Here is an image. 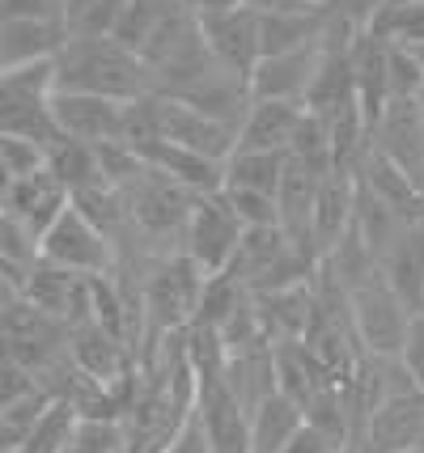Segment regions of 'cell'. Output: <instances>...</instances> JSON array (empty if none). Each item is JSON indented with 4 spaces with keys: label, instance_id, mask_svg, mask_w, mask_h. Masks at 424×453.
Here are the masks:
<instances>
[{
    "label": "cell",
    "instance_id": "cell-1",
    "mask_svg": "<svg viewBox=\"0 0 424 453\" xmlns=\"http://www.w3.org/2000/svg\"><path fill=\"white\" fill-rule=\"evenodd\" d=\"M60 94H98L111 102H141L158 94L149 59L119 39L73 35L60 51Z\"/></svg>",
    "mask_w": 424,
    "mask_h": 453
},
{
    "label": "cell",
    "instance_id": "cell-2",
    "mask_svg": "<svg viewBox=\"0 0 424 453\" xmlns=\"http://www.w3.org/2000/svg\"><path fill=\"white\" fill-rule=\"evenodd\" d=\"M204 288H208V276L191 258L182 255H162L149 276L141 280V310H144V339L158 348L162 339L187 331L196 314H200Z\"/></svg>",
    "mask_w": 424,
    "mask_h": 453
},
{
    "label": "cell",
    "instance_id": "cell-3",
    "mask_svg": "<svg viewBox=\"0 0 424 453\" xmlns=\"http://www.w3.org/2000/svg\"><path fill=\"white\" fill-rule=\"evenodd\" d=\"M348 318L365 356H404L407 331H412V310H407L399 293L386 284L382 267L357 288H348Z\"/></svg>",
    "mask_w": 424,
    "mask_h": 453
},
{
    "label": "cell",
    "instance_id": "cell-4",
    "mask_svg": "<svg viewBox=\"0 0 424 453\" xmlns=\"http://www.w3.org/2000/svg\"><path fill=\"white\" fill-rule=\"evenodd\" d=\"M246 225L238 220V212L229 208V199L217 196H200L196 199V212L187 220V234H182V255L200 267L204 276H225L234 267V255L243 246Z\"/></svg>",
    "mask_w": 424,
    "mask_h": 453
},
{
    "label": "cell",
    "instance_id": "cell-5",
    "mask_svg": "<svg viewBox=\"0 0 424 453\" xmlns=\"http://www.w3.org/2000/svg\"><path fill=\"white\" fill-rule=\"evenodd\" d=\"M115 242L73 203L47 234H42V263L77 272V276H111L115 272Z\"/></svg>",
    "mask_w": 424,
    "mask_h": 453
},
{
    "label": "cell",
    "instance_id": "cell-6",
    "mask_svg": "<svg viewBox=\"0 0 424 453\" xmlns=\"http://www.w3.org/2000/svg\"><path fill=\"white\" fill-rule=\"evenodd\" d=\"M196 199L187 187L170 182V178L144 170L132 187H127V203H132V220H136V234L153 237V242H166V237L187 234V220L196 212Z\"/></svg>",
    "mask_w": 424,
    "mask_h": 453
},
{
    "label": "cell",
    "instance_id": "cell-7",
    "mask_svg": "<svg viewBox=\"0 0 424 453\" xmlns=\"http://www.w3.org/2000/svg\"><path fill=\"white\" fill-rule=\"evenodd\" d=\"M158 140L182 144V149L204 153V157H212V161H229L238 153V127L204 115L191 102L170 98V94H158Z\"/></svg>",
    "mask_w": 424,
    "mask_h": 453
},
{
    "label": "cell",
    "instance_id": "cell-8",
    "mask_svg": "<svg viewBox=\"0 0 424 453\" xmlns=\"http://www.w3.org/2000/svg\"><path fill=\"white\" fill-rule=\"evenodd\" d=\"M323 42L302 47V51H284V56L259 59V68L251 73V102H310V89L323 73Z\"/></svg>",
    "mask_w": 424,
    "mask_h": 453
},
{
    "label": "cell",
    "instance_id": "cell-9",
    "mask_svg": "<svg viewBox=\"0 0 424 453\" xmlns=\"http://www.w3.org/2000/svg\"><path fill=\"white\" fill-rule=\"evenodd\" d=\"M196 419L204 424V436H208L212 453H251V411L229 390L225 373L200 377Z\"/></svg>",
    "mask_w": 424,
    "mask_h": 453
},
{
    "label": "cell",
    "instance_id": "cell-10",
    "mask_svg": "<svg viewBox=\"0 0 424 453\" xmlns=\"http://www.w3.org/2000/svg\"><path fill=\"white\" fill-rule=\"evenodd\" d=\"M200 35H204V47L212 51V59L221 64L229 77L251 81V73L259 68V59H263L259 13L234 9V13H221V18H204Z\"/></svg>",
    "mask_w": 424,
    "mask_h": 453
},
{
    "label": "cell",
    "instance_id": "cell-11",
    "mask_svg": "<svg viewBox=\"0 0 424 453\" xmlns=\"http://www.w3.org/2000/svg\"><path fill=\"white\" fill-rule=\"evenodd\" d=\"M424 441V395L407 390L382 403L378 411L365 419L361 436H357V453H407L420 449Z\"/></svg>",
    "mask_w": 424,
    "mask_h": 453
},
{
    "label": "cell",
    "instance_id": "cell-12",
    "mask_svg": "<svg viewBox=\"0 0 424 453\" xmlns=\"http://www.w3.org/2000/svg\"><path fill=\"white\" fill-rule=\"evenodd\" d=\"M68 208H73V196H68V187L51 170L18 178V182H4V217L26 225L39 242Z\"/></svg>",
    "mask_w": 424,
    "mask_h": 453
},
{
    "label": "cell",
    "instance_id": "cell-13",
    "mask_svg": "<svg viewBox=\"0 0 424 453\" xmlns=\"http://www.w3.org/2000/svg\"><path fill=\"white\" fill-rule=\"evenodd\" d=\"M56 123L60 136L85 140V144H115L123 140L127 123V102H111L98 94H56Z\"/></svg>",
    "mask_w": 424,
    "mask_h": 453
},
{
    "label": "cell",
    "instance_id": "cell-14",
    "mask_svg": "<svg viewBox=\"0 0 424 453\" xmlns=\"http://www.w3.org/2000/svg\"><path fill=\"white\" fill-rule=\"evenodd\" d=\"M382 157H390L395 165H404L407 174L420 182L424 174V115L420 98H390L386 115L374 127V144Z\"/></svg>",
    "mask_w": 424,
    "mask_h": 453
},
{
    "label": "cell",
    "instance_id": "cell-15",
    "mask_svg": "<svg viewBox=\"0 0 424 453\" xmlns=\"http://www.w3.org/2000/svg\"><path fill=\"white\" fill-rule=\"evenodd\" d=\"M136 153H141L144 170H153V174L179 182V187H187L191 196H217V191H225V161L191 153V149L170 144V140H149V144H141Z\"/></svg>",
    "mask_w": 424,
    "mask_h": 453
},
{
    "label": "cell",
    "instance_id": "cell-16",
    "mask_svg": "<svg viewBox=\"0 0 424 453\" xmlns=\"http://www.w3.org/2000/svg\"><path fill=\"white\" fill-rule=\"evenodd\" d=\"M357 196H361V182L352 170H331L319 187V203H314V225H310V237H314V250L319 255H331L340 246L348 229L357 225Z\"/></svg>",
    "mask_w": 424,
    "mask_h": 453
},
{
    "label": "cell",
    "instance_id": "cell-17",
    "mask_svg": "<svg viewBox=\"0 0 424 453\" xmlns=\"http://www.w3.org/2000/svg\"><path fill=\"white\" fill-rule=\"evenodd\" d=\"M302 102H251L243 127H238V149L255 153H293V144L302 136L305 123Z\"/></svg>",
    "mask_w": 424,
    "mask_h": 453
},
{
    "label": "cell",
    "instance_id": "cell-18",
    "mask_svg": "<svg viewBox=\"0 0 424 453\" xmlns=\"http://www.w3.org/2000/svg\"><path fill=\"white\" fill-rule=\"evenodd\" d=\"M73 39L64 18H4L0 21V68L56 59Z\"/></svg>",
    "mask_w": 424,
    "mask_h": 453
},
{
    "label": "cell",
    "instance_id": "cell-19",
    "mask_svg": "<svg viewBox=\"0 0 424 453\" xmlns=\"http://www.w3.org/2000/svg\"><path fill=\"white\" fill-rule=\"evenodd\" d=\"M382 276L412 314H424V220H412L404 237L390 246V255L382 258Z\"/></svg>",
    "mask_w": 424,
    "mask_h": 453
},
{
    "label": "cell",
    "instance_id": "cell-20",
    "mask_svg": "<svg viewBox=\"0 0 424 453\" xmlns=\"http://www.w3.org/2000/svg\"><path fill=\"white\" fill-rule=\"evenodd\" d=\"M305 433V407L289 395L263 398L251 411V453H284L297 436Z\"/></svg>",
    "mask_w": 424,
    "mask_h": 453
},
{
    "label": "cell",
    "instance_id": "cell-21",
    "mask_svg": "<svg viewBox=\"0 0 424 453\" xmlns=\"http://www.w3.org/2000/svg\"><path fill=\"white\" fill-rule=\"evenodd\" d=\"M56 102V98H51ZM47 98H21V94H0V136L35 140V144H56L60 140V123H56V106Z\"/></svg>",
    "mask_w": 424,
    "mask_h": 453
},
{
    "label": "cell",
    "instance_id": "cell-22",
    "mask_svg": "<svg viewBox=\"0 0 424 453\" xmlns=\"http://www.w3.org/2000/svg\"><path fill=\"white\" fill-rule=\"evenodd\" d=\"M297 242L284 234L281 225H263V229H246L243 246H238V255H234V267H229V276H238L251 288V284H259L276 263H281L289 250H293Z\"/></svg>",
    "mask_w": 424,
    "mask_h": 453
},
{
    "label": "cell",
    "instance_id": "cell-23",
    "mask_svg": "<svg viewBox=\"0 0 424 453\" xmlns=\"http://www.w3.org/2000/svg\"><path fill=\"white\" fill-rule=\"evenodd\" d=\"M47 170H51V174L68 187V196H77V191H85V187H98V182H106V174H102V157H98V144L68 140V136H60L51 149H47Z\"/></svg>",
    "mask_w": 424,
    "mask_h": 453
},
{
    "label": "cell",
    "instance_id": "cell-24",
    "mask_svg": "<svg viewBox=\"0 0 424 453\" xmlns=\"http://www.w3.org/2000/svg\"><path fill=\"white\" fill-rule=\"evenodd\" d=\"M289 170V153H255V149H238L225 161V187L238 191H259V196L281 199V182Z\"/></svg>",
    "mask_w": 424,
    "mask_h": 453
},
{
    "label": "cell",
    "instance_id": "cell-25",
    "mask_svg": "<svg viewBox=\"0 0 424 453\" xmlns=\"http://www.w3.org/2000/svg\"><path fill=\"white\" fill-rule=\"evenodd\" d=\"M56 403H60V398L51 395L47 386H39L35 395L18 398V403H4V407H0V453H13L18 445H26V441L35 436V428L51 415Z\"/></svg>",
    "mask_w": 424,
    "mask_h": 453
},
{
    "label": "cell",
    "instance_id": "cell-26",
    "mask_svg": "<svg viewBox=\"0 0 424 453\" xmlns=\"http://www.w3.org/2000/svg\"><path fill=\"white\" fill-rule=\"evenodd\" d=\"M365 35L390 47H424V0H386Z\"/></svg>",
    "mask_w": 424,
    "mask_h": 453
},
{
    "label": "cell",
    "instance_id": "cell-27",
    "mask_svg": "<svg viewBox=\"0 0 424 453\" xmlns=\"http://www.w3.org/2000/svg\"><path fill=\"white\" fill-rule=\"evenodd\" d=\"M0 94H21V98L51 102L60 94V56L18 64V68H0Z\"/></svg>",
    "mask_w": 424,
    "mask_h": 453
},
{
    "label": "cell",
    "instance_id": "cell-28",
    "mask_svg": "<svg viewBox=\"0 0 424 453\" xmlns=\"http://www.w3.org/2000/svg\"><path fill=\"white\" fill-rule=\"evenodd\" d=\"M73 433H77V411H73L68 403H56L51 415L35 428V436H30L26 445H18L13 453H64L68 441H73Z\"/></svg>",
    "mask_w": 424,
    "mask_h": 453
},
{
    "label": "cell",
    "instance_id": "cell-29",
    "mask_svg": "<svg viewBox=\"0 0 424 453\" xmlns=\"http://www.w3.org/2000/svg\"><path fill=\"white\" fill-rule=\"evenodd\" d=\"M0 165H4V182L42 174V170H47V144L18 140V136H0Z\"/></svg>",
    "mask_w": 424,
    "mask_h": 453
},
{
    "label": "cell",
    "instance_id": "cell-30",
    "mask_svg": "<svg viewBox=\"0 0 424 453\" xmlns=\"http://www.w3.org/2000/svg\"><path fill=\"white\" fill-rule=\"evenodd\" d=\"M229 199V208L238 212L246 229H263V225H281V199L276 196H259V191H238V187H225L221 191Z\"/></svg>",
    "mask_w": 424,
    "mask_h": 453
},
{
    "label": "cell",
    "instance_id": "cell-31",
    "mask_svg": "<svg viewBox=\"0 0 424 453\" xmlns=\"http://www.w3.org/2000/svg\"><path fill=\"white\" fill-rule=\"evenodd\" d=\"M390 47V42H386ZM386 81H390V98H420L424 94V68L407 47H390L386 59Z\"/></svg>",
    "mask_w": 424,
    "mask_h": 453
},
{
    "label": "cell",
    "instance_id": "cell-32",
    "mask_svg": "<svg viewBox=\"0 0 424 453\" xmlns=\"http://www.w3.org/2000/svg\"><path fill=\"white\" fill-rule=\"evenodd\" d=\"M404 369L412 377V386L424 395V314L412 318V331H407V343H404Z\"/></svg>",
    "mask_w": 424,
    "mask_h": 453
},
{
    "label": "cell",
    "instance_id": "cell-33",
    "mask_svg": "<svg viewBox=\"0 0 424 453\" xmlns=\"http://www.w3.org/2000/svg\"><path fill=\"white\" fill-rule=\"evenodd\" d=\"M4 18H60V0H0Z\"/></svg>",
    "mask_w": 424,
    "mask_h": 453
},
{
    "label": "cell",
    "instance_id": "cell-34",
    "mask_svg": "<svg viewBox=\"0 0 424 453\" xmlns=\"http://www.w3.org/2000/svg\"><path fill=\"white\" fill-rule=\"evenodd\" d=\"M166 453H212V445H208V436H204V424L191 415L187 424H182V433L174 436V445Z\"/></svg>",
    "mask_w": 424,
    "mask_h": 453
},
{
    "label": "cell",
    "instance_id": "cell-35",
    "mask_svg": "<svg viewBox=\"0 0 424 453\" xmlns=\"http://www.w3.org/2000/svg\"><path fill=\"white\" fill-rule=\"evenodd\" d=\"M386 0H335V9H340L343 18L352 21V26H357V30H369V21L378 18V9H382Z\"/></svg>",
    "mask_w": 424,
    "mask_h": 453
},
{
    "label": "cell",
    "instance_id": "cell-36",
    "mask_svg": "<svg viewBox=\"0 0 424 453\" xmlns=\"http://www.w3.org/2000/svg\"><path fill=\"white\" fill-rule=\"evenodd\" d=\"M187 4V13L196 21H204V18H221V13H234V9H243L238 0H182Z\"/></svg>",
    "mask_w": 424,
    "mask_h": 453
},
{
    "label": "cell",
    "instance_id": "cell-37",
    "mask_svg": "<svg viewBox=\"0 0 424 453\" xmlns=\"http://www.w3.org/2000/svg\"><path fill=\"white\" fill-rule=\"evenodd\" d=\"M243 9H251V13H259V18H267V13H293V9H310L314 0H238Z\"/></svg>",
    "mask_w": 424,
    "mask_h": 453
},
{
    "label": "cell",
    "instance_id": "cell-38",
    "mask_svg": "<svg viewBox=\"0 0 424 453\" xmlns=\"http://www.w3.org/2000/svg\"><path fill=\"white\" fill-rule=\"evenodd\" d=\"M284 453H335V445H331V441H323V436L305 424V433L297 436V441H293V445H289Z\"/></svg>",
    "mask_w": 424,
    "mask_h": 453
},
{
    "label": "cell",
    "instance_id": "cell-39",
    "mask_svg": "<svg viewBox=\"0 0 424 453\" xmlns=\"http://www.w3.org/2000/svg\"><path fill=\"white\" fill-rule=\"evenodd\" d=\"M94 4H98V0H60V18H64V26H68V35L81 26L85 13H89Z\"/></svg>",
    "mask_w": 424,
    "mask_h": 453
},
{
    "label": "cell",
    "instance_id": "cell-40",
    "mask_svg": "<svg viewBox=\"0 0 424 453\" xmlns=\"http://www.w3.org/2000/svg\"><path fill=\"white\" fill-rule=\"evenodd\" d=\"M420 115H424V94H420Z\"/></svg>",
    "mask_w": 424,
    "mask_h": 453
},
{
    "label": "cell",
    "instance_id": "cell-41",
    "mask_svg": "<svg viewBox=\"0 0 424 453\" xmlns=\"http://www.w3.org/2000/svg\"><path fill=\"white\" fill-rule=\"evenodd\" d=\"M314 4H331V0H314Z\"/></svg>",
    "mask_w": 424,
    "mask_h": 453
},
{
    "label": "cell",
    "instance_id": "cell-42",
    "mask_svg": "<svg viewBox=\"0 0 424 453\" xmlns=\"http://www.w3.org/2000/svg\"><path fill=\"white\" fill-rule=\"evenodd\" d=\"M420 191H424V174H420Z\"/></svg>",
    "mask_w": 424,
    "mask_h": 453
},
{
    "label": "cell",
    "instance_id": "cell-43",
    "mask_svg": "<svg viewBox=\"0 0 424 453\" xmlns=\"http://www.w3.org/2000/svg\"><path fill=\"white\" fill-rule=\"evenodd\" d=\"M407 453H424V449H407Z\"/></svg>",
    "mask_w": 424,
    "mask_h": 453
},
{
    "label": "cell",
    "instance_id": "cell-44",
    "mask_svg": "<svg viewBox=\"0 0 424 453\" xmlns=\"http://www.w3.org/2000/svg\"><path fill=\"white\" fill-rule=\"evenodd\" d=\"M420 449H424V441H420Z\"/></svg>",
    "mask_w": 424,
    "mask_h": 453
}]
</instances>
